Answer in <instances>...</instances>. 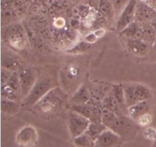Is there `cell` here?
<instances>
[{
	"instance_id": "obj_19",
	"label": "cell",
	"mask_w": 156,
	"mask_h": 147,
	"mask_svg": "<svg viewBox=\"0 0 156 147\" xmlns=\"http://www.w3.org/2000/svg\"><path fill=\"white\" fill-rule=\"evenodd\" d=\"M120 35L123 38H131V39H140L143 41V31L141 26L137 21H133L126 28L120 32Z\"/></svg>"
},
{
	"instance_id": "obj_4",
	"label": "cell",
	"mask_w": 156,
	"mask_h": 147,
	"mask_svg": "<svg viewBox=\"0 0 156 147\" xmlns=\"http://www.w3.org/2000/svg\"><path fill=\"white\" fill-rule=\"evenodd\" d=\"M59 79L61 88L67 94L72 95L83 84L82 83V72L75 65L64 66L59 72Z\"/></svg>"
},
{
	"instance_id": "obj_25",
	"label": "cell",
	"mask_w": 156,
	"mask_h": 147,
	"mask_svg": "<svg viewBox=\"0 0 156 147\" xmlns=\"http://www.w3.org/2000/svg\"><path fill=\"white\" fill-rule=\"evenodd\" d=\"M73 143L76 147H94L95 141L86 134H84L73 139Z\"/></svg>"
},
{
	"instance_id": "obj_1",
	"label": "cell",
	"mask_w": 156,
	"mask_h": 147,
	"mask_svg": "<svg viewBox=\"0 0 156 147\" xmlns=\"http://www.w3.org/2000/svg\"><path fill=\"white\" fill-rule=\"evenodd\" d=\"M102 123L123 140H131L135 137L140 127L128 115L119 116L105 109L102 111Z\"/></svg>"
},
{
	"instance_id": "obj_10",
	"label": "cell",
	"mask_w": 156,
	"mask_h": 147,
	"mask_svg": "<svg viewBox=\"0 0 156 147\" xmlns=\"http://www.w3.org/2000/svg\"><path fill=\"white\" fill-rule=\"evenodd\" d=\"M37 131L32 125L22 127L15 136V142L20 147H33L37 144Z\"/></svg>"
},
{
	"instance_id": "obj_32",
	"label": "cell",
	"mask_w": 156,
	"mask_h": 147,
	"mask_svg": "<svg viewBox=\"0 0 156 147\" xmlns=\"http://www.w3.org/2000/svg\"><path fill=\"white\" fill-rule=\"evenodd\" d=\"M98 38H97L95 34H94V32H91V33L88 34L85 36V41H86L87 43L90 44H92L94 43H95L98 41Z\"/></svg>"
},
{
	"instance_id": "obj_9",
	"label": "cell",
	"mask_w": 156,
	"mask_h": 147,
	"mask_svg": "<svg viewBox=\"0 0 156 147\" xmlns=\"http://www.w3.org/2000/svg\"><path fill=\"white\" fill-rule=\"evenodd\" d=\"M139 0H129L121 13L117 17L116 21V29L118 32H121L128 25L135 21L136 9Z\"/></svg>"
},
{
	"instance_id": "obj_29",
	"label": "cell",
	"mask_w": 156,
	"mask_h": 147,
	"mask_svg": "<svg viewBox=\"0 0 156 147\" xmlns=\"http://www.w3.org/2000/svg\"><path fill=\"white\" fill-rule=\"evenodd\" d=\"M129 1V0H114L113 5H114L116 15H118L119 16V15L121 13V12L124 9L125 6L127 5Z\"/></svg>"
},
{
	"instance_id": "obj_18",
	"label": "cell",
	"mask_w": 156,
	"mask_h": 147,
	"mask_svg": "<svg viewBox=\"0 0 156 147\" xmlns=\"http://www.w3.org/2000/svg\"><path fill=\"white\" fill-rule=\"evenodd\" d=\"M101 107L103 109L108 110V111H111V112L114 113L117 115L121 116L124 114L123 111H122L117 99H116L114 94H113L112 89L105 96V98L101 102Z\"/></svg>"
},
{
	"instance_id": "obj_2",
	"label": "cell",
	"mask_w": 156,
	"mask_h": 147,
	"mask_svg": "<svg viewBox=\"0 0 156 147\" xmlns=\"http://www.w3.org/2000/svg\"><path fill=\"white\" fill-rule=\"evenodd\" d=\"M68 96L69 95L61 87L57 86L49 91L31 108L40 115L55 114L63 107Z\"/></svg>"
},
{
	"instance_id": "obj_15",
	"label": "cell",
	"mask_w": 156,
	"mask_h": 147,
	"mask_svg": "<svg viewBox=\"0 0 156 147\" xmlns=\"http://www.w3.org/2000/svg\"><path fill=\"white\" fill-rule=\"evenodd\" d=\"M2 68L6 69L12 72H18L24 66V61L19 56L12 52H6L2 54Z\"/></svg>"
},
{
	"instance_id": "obj_5",
	"label": "cell",
	"mask_w": 156,
	"mask_h": 147,
	"mask_svg": "<svg viewBox=\"0 0 156 147\" xmlns=\"http://www.w3.org/2000/svg\"><path fill=\"white\" fill-rule=\"evenodd\" d=\"M126 106L128 108L144 101L151 100L152 92L146 85L142 83L123 84Z\"/></svg>"
},
{
	"instance_id": "obj_30",
	"label": "cell",
	"mask_w": 156,
	"mask_h": 147,
	"mask_svg": "<svg viewBox=\"0 0 156 147\" xmlns=\"http://www.w3.org/2000/svg\"><path fill=\"white\" fill-rule=\"evenodd\" d=\"M143 136L146 139L149 140H156V130L152 127H147L143 131Z\"/></svg>"
},
{
	"instance_id": "obj_36",
	"label": "cell",
	"mask_w": 156,
	"mask_h": 147,
	"mask_svg": "<svg viewBox=\"0 0 156 147\" xmlns=\"http://www.w3.org/2000/svg\"><path fill=\"white\" fill-rule=\"evenodd\" d=\"M149 53H153L154 55L156 56V41L152 45H151V49H150V51H149Z\"/></svg>"
},
{
	"instance_id": "obj_28",
	"label": "cell",
	"mask_w": 156,
	"mask_h": 147,
	"mask_svg": "<svg viewBox=\"0 0 156 147\" xmlns=\"http://www.w3.org/2000/svg\"><path fill=\"white\" fill-rule=\"evenodd\" d=\"M136 122L138 124L140 127H147L152 124V116L151 115L150 113H147L142 115Z\"/></svg>"
},
{
	"instance_id": "obj_27",
	"label": "cell",
	"mask_w": 156,
	"mask_h": 147,
	"mask_svg": "<svg viewBox=\"0 0 156 147\" xmlns=\"http://www.w3.org/2000/svg\"><path fill=\"white\" fill-rule=\"evenodd\" d=\"M6 85H8L9 87L13 88L15 91H16L17 92L20 93V94L21 95V84H20L19 76H18V72H13V73L12 74L11 77L9 78L8 82H6ZM21 97H22V96H21Z\"/></svg>"
},
{
	"instance_id": "obj_11",
	"label": "cell",
	"mask_w": 156,
	"mask_h": 147,
	"mask_svg": "<svg viewBox=\"0 0 156 147\" xmlns=\"http://www.w3.org/2000/svg\"><path fill=\"white\" fill-rule=\"evenodd\" d=\"M114 84L105 83L102 82H92L87 83L88 90L91 95V102L101 104L105 96L111 91Z\"/></svg>"
},
{
	"instance_id": "obj_33",
	"label": "cell",
	"mask_w": 156,
	"mask_h": 147,
	"mask_svg": "<svg viewBox=\"0 0 156 147\" xmlns=\"http://www.w3.org/2000/svg\"><path fill=\"white\" fill-rule=\"evenodd\" d=\"M94 33V34L97 36L98 38H101L102 37H104V35L106 33V30H105V28H98L96 29L94 31H93Z\"/></svg>"
},
{
	"instance_id": "obj_37",
	"label": "cell",
	"mask_w": 156,
	"mask_h": 147,
	"mask_svg": "<svg viewBox=\"0 0 156 147\" xmlns=\"http://www.w3.org/2000/svg\"><path fill=\"white\" fill-rule=\"evenodd\" d=\"M153 147H156V140L155 141V143H154V146Z\"/></svg>"
},
{
	"instance_id": "obj_26",
	"label": "cell",
	"mask_w": 156,
	"mask_h": 147,
	"mask_svg": "<svg viewBox=\"0 0 156 147\" xmlns=\"http://www.w3.org/2000/svg\"><path fill=\"white\" fill-rule=\"evenodd\" d=\"M91 47V44H88L85 41H81L76 44H75L73 47H70L69 50H66L70 54H81L85 52L88 51Z\"/></svg>"
},
{
	"instance_id": "obj_6",
	"label": "cell",
	"mask_w": 156,
	"mask_h": 147,
	"mask_svg": "<svg viewBox=\"0 0 156 147\" xmlns=\"http://www.w3.org/2000/svg\"><path fill=\"white\" fill-rule=\"evenodd\" d=\"M2 37L6 44L16 51L24 50L27 45V35L21 24L8 26L3 31Z\"/></svg>"
},
{
	"instance_id": "obj_31",
	"label": "cell",
	"mask_w": 156,
	"mask_h": 147,
	"mask_svg": "<svg viewBox=\"0 0 156 147\" xmlns=\"http://www.w3.org/2000/svg\"><path fill=\"white\" fill-rule=\"evenodd\" d=\"M12 73H13V72L10 71V70L1 68V85L6 84V82H8Z\"/></svg>"
},
{
	"instance_id": "obj_23",
	"label": "cell",
	"mask_w": 156,
	"mask_h": 147,
	"mask_svg": "<svg viewBox=\"0 0 156 147\" xmlns=\"http://www.w3.org/2000/svg\"><path fill=\"white\" fill-rule=\"evenodd\" d=\"M108 128L102 122H91L85 134L95 141L98 137Z\"/></svg>"
},
{
	"instance_id": "obj_17",
	"label": "cell",
	"mask_w": 156,
	"mask_h": 147,
	"mask_svg": "<svg viewBox=\"0 0 156 147\" xmlns=\"http://www.w3.org/2000/svg\"><path fill=\"white\" fill-rule=\"evenodd\" d=\"M90 100H91L90 91L87 86V84L83 83L71 96L69 101L71 105H82V104H87Z\"/></svg>"
},
{
	"instance_id": "obj_3",
	"label": "cell",
	"mask_w": 156,
	"mask_h": 147,
	"mask_svg": "<svg viewBox=\"0 0 156 147\" xmlns=\"http://www.w3.org/2000/svg\"><path fill=\"white\" fill-rule=\"evenodd\" d=\"M56 83V81L52 75L49 73L40 75L30 93L25 99H23L24 105L27 108L34 106L49 91L57 87Z\"/></svg>"
},
{
	"instance_id": "obj_14",
	"label": "cell",
	"mask_w": 156,
	"mask_h": 147,
	"mask_svg": "<svg viewBox=\"0 0 156 147\" xmlns=\"http://www.w3.org/2000/svg\"><path fill=\"white\" fill-rule=\"evenodd\" d=\"M123 141L115 133L107 129L95 140L94 147H119Z\"/></svg>"
},
{
	"instance_id": "obj_24",
	"label": "cell",
	"mask_w": 156,
	"mask_h": 147,
	"mask_svg": "<svg viewBox=\"0 0 156 147\" xmlns=\"http://www.w3.org/2000/svg\"><path fill=\"white\" fill-rule=\"evenodd\" d=\"M1 95L2 98L3 99H9V100L15 101V102H20V99H22L21 95L20 93L17 92L16 91L9 87V85L5 84L1 85Z\"/></svg>"
},
{
	"instance_id": "obj_34",
	"label": "cell",
	"mask_w": 156,
	"mask_h": 147,
	"mask_svg": "<svg viewBox=\"0 0 156 147\" xmlns=\"http://www.w3.org/2000/svg\"><path fill=\"white\" fill-rule=\"evenodd\" d=\"M54 24L56 27H59V28H60V27H63V25L65 24V21H64L63 18H57L56 21H55Z\"/></svg>"
},
{
	"instance_id": "obj_8",
	"label": "cell",
	"mask_w": 156,
	"mask_h": 147,
	"mask_svg": "<svg viewBox=\"0 0 156 147\" xmlns=\"http://www.w3.org/2000/svg\"><path fill=\"white\" fill-rule=\"evenodd\" d=\"M18 73L21 84V96L24 99L30 93L39 76L37 70L30 66H24L19 71H18Z\"/></svg>"
},
{
	"instance_id": "obj_38",
	"label": "cell",
	"mask_w": 156,
	"mask_h": 147,
	"mask_svg": "<svg viewBox=\"0 0 156 147\" xmlns=\"http://www.w3.org/2000/svg\"><path fill=\"white\" fill-rule=\"evenodd\" d=\"M108 1H110V2H114V0H108Z\"/></svg>"
},
{
	"instance_id": "obj_21",
	"label": "cell",
	"mask_w": 156,
	"mask_h": 147,
	"mask_svg": "<svg viewBox=\"0 0 156 147\" xmlns=\"http://www.w3.org/2000/svg\"><path fill=\"white\" fill-rule=\"evenodd\" d=\"M112 92L114 97L117 99L123 114L128 115V107L126 106L123 84H114L112 88Z\"/></svg>"
},
{
	"instance_id": "obj_13",
	"label": "cell",
	"mask_w": 156,
	"mask_h": 147,
	"mask_svg": "<svg viewBox=\"0 0 156 147\" xmlns=\"http://www.w3.org/2000/svg\"><path fill=\"white\" fill-rule=\"evenodd\" d=\"M122 38L128 51L133 54L138 56H146L147 53H149L151 45L146 41L140 39Z\"/></svg>"
},
{
	"instance_id": "obj_7",
	"label": "cell",
	"mask_w": 156,
	"mask_h": 147,
	"mask_svg": "<svg viewBox=\"0 0 156 147\" xmlns=\"http://www.w3.org/2000/svg\"><path fill=\"white\" fill-rule=\"evenodd\" d=\"M88 119L70 110L68 115V129L72 139H75L85 133L89 126Z\"/></svg>"
},
{
	"instance_id": "obj_20",
	"label": "cell",
	"mask_w": 156,
	"mask_h": 147,
	"mask_svg": "<svg viewBox=\"0 0 156 147\" xmlns=\"http://www.w3.org/2000/svg\"><path fill=\"white\" fill-rule=\"evenodd\" d=\"M98 10L101 16L108 21L113 20L116 15L114 5L108 0H100L98 6Z\"/></svg>"
},
{
	"instance_id": "obj_16",
	"label": "cell",
	"mask_w": 156,
	"mask_h": 147,
	"mask_svg": "<svg viewBox=\"0 0 156 147\" xmlns=\"http://www.w3.org/2000/svg\"><path fill=\"white\" fill-rule=\"evenodd\" d=\"M151 109H152L151 100L144 101L128 108V116L136 121L142 115L150 113Z\"/></svg>"
},
{
	"instance_id": "obj_35",
	"label": "cell",
	"mask_w": 156,
	"mask_h": 147,
	"mask_svg": "<svg viewBox=\"0 0 156 147\" xmlns=\"http://www.w3.org/2000/svg\"><path fill=\"white\" fill-rule=\"evenodd\" d=\"M70 24H71V25L73 26L74 28H76V27H79V24H80V23H79V20L74 18H73L71 21H70Z\"/></svg>"
},
{
	"instance_id": "obj_12",
	"label": "cell",
	"mask_w": 156,
	"mask_h": 147,
	"mask_svg": "<svg viewBox=\"0 0 156 147\" xmlns=\"http://www.w3.org/2000/svg\"><path fill=\"white\" fill-rule=\"evenodd\" d=\"M156 19V9L145 0H139L136 9L135 21L140 24L151 22Z\"/></svg>"
},
{
	"instance_id": "obj_22",
	"label": "cell",
	"mask_w": 156,
	"mask_h": 147,
	"mask_svg": "<svg viewBox=\"0 0 156 147\" xmlns=\"http://www.w3.org/2000/svg\"><path fill=\"white\" fill-rule=\"evenodd\" d=\"M20 105L18 102L1 99V111L3 114L9 115H15L19 111Z\"/></svg>"
}]
</instances>
